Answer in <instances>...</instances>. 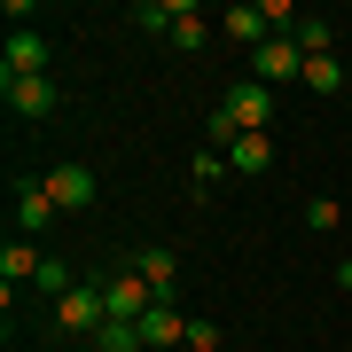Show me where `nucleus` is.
<instances>
[{
	"instance_id": "nucleus-1",
	"label": "nucleus",
	"mask_w": 352,
	"mask_h": 352,
	"mask_svg": "<svg viewBox=\"0 0 352 352\" xmlns=\"http://www.w3.org/2000/svg\"><path fill=\"white\" fill-rule=\"evenodd\" d=\"M251 71H258V87H289V78H305V55H298V39H258Z\"/></svg>"
},
{
	"instance_id": "nucleus-2",
	"label": "nucleus",
	"mask_w": 352,
	"mask_h": 352,
	"mask_svg": "<svg viewBox=\"0 0 352 352\" xmlns=\"http://www.w3.org/2000/svg\"><path fill=\"white\" fill-rule=\"evenodd\" d=\"M39 180H47L55 212H87V204H94V173H87V164H47Z\"/></svg>"
},
{
	"instance_id": "nucleus-3",
	"label": "nucleus",
	"mask_w": 352,
	"mask_h": 352,
	"mask_svg": "<svg viewBox=\"0 0 352 352\" xmlns=\"http://www.w3.org/2000/svg\"><path fill=\"white\" fill-rule=\"evenodd\" d=\"M219 110L235 118L243 133H266V126H274V87H258V78H251V87H235V94L219 102Z\"/></svg>"
},
{
	"instance_id": "nucleus-4",
	"label": "nucleus",
	"mask_w": 352,
	"mask_h": 352,
	"mask_svg": "<svg viewBox=\"0 0 352 352\" xmlns=\"http://www.w3.org/2000/svg\"><path fill=\"white\" fill-rule=\"evenodd\" d=\"M55 321H63V329H78V337H94V329L110 321V305H102V289H94V282H78L71 298H55Z\"/></svg>"
},
{
	"instance_id": "nucleus-5",
	"label": "nucleus",
	"mask_w": 352,
	"mask_h": 352,
	"mask_svg": "<svg viewBox=\"0 0 352 352\" xmlns=\"http://www.w3.org/2000/svg\"><path fill=\"white\" fill-rule=\"evenodd\" d=\"M0 78H47V39L39 32H16L0 47Z\"/></svg>"
},
{
	"instance_id": "nucleus-6",
	"label": "nucleus",
	"mask_w": 352,
	"mask_h": 352,
	"mask_svg": "<svg viewBox=\"0 0 352 352\" xmlns=\"http://www.w3.org/2000/svg\"><path fill=\"white\" fill-rule=\"evenodd\" d=\"M102 305H110V321H141L157 305V289L141 282V274H118V282H102Z\"/></svg>"
},
{
	"instance_id": "nucleus-7",
	"label": "nucleus",
	"mask_w": 352,
	"mask_h": 352,
	"mask_svg": "<svg viewBox=\"0 0 352 352\" xmlns=\"http://www.w3.org/2000/svg\"><path fill=\"white\" fill-rule=\"evenodd\" d=\"M39 258H47V251H32V235H16L8 251H0V274H8L0 298H16V282H39Z\"/></svg>"
},
{
	"instance_id": "nucleus-8",
	"label": "nucleus",
	"mask_w": 352,
	"mask_h": 352,
	"mask_svg": "<svg viewBox=\"0 0 352 352\" xmlns=\"http://www.w3.org/2000/svg\"><path fill=\"white\" fill-rule=\"evenodd\" d=\"M0 94H8L16 118H47V110H55V87H47V78H8Z\"/></svg>"
},
{
	"instance_id": "nucleus-9",
	"label": "nucleus",
	"mask_w": 352,
	"mask_h": 352,
	"mask_svg": "<svg viewBox=\"0 0 352 352\" xmlns=\"http://www.w3.org/2000/svg\"><path fill=\"white\" fill-rule=\"evenodd\" d=\"M47 219H55V196H47V180H24V188H16V227H24V235H39Z\"/></svg>"
},
{
	"instance_id": "nucleus-10",
	"label": "nucleus",
	"mask_w": 352,
	"mask_h": 352,
	"mask_svg": "<svg viewBox=\"0 0 352 352\" xmlns=\"http://www.w3.org/2000/svg\"><path fill=\"white\" fill-rule=\"evenodd\" d=\"M141 344H188V321H180V314H173V305H164V298H157V305H149V314H141Z\"/></svg>"
},
{
	"instance_id": "nucleus-11",
	"label": "nucleus",
	"mask_w": 352,
	"mask_h": 352,
	"mask_svg": "<svg viewBox=\"0 0 352 352\" xmlns=\"http://www.w3.org/2000/svg\"><path fill=\"white\" fill-rule=\"evenodd\" d=\"M219 32H227V39H243V47H258V39H274V32H266V16L251 8V0H235V8H227V16H219Z\"/></svg>"
},
{
	"instance_id": "nucleus-12",
	"label": "nucleus",
	"mask_w": 352,
	"mask_h": 352,
	"mask_svg": "<svg viewBox=\"0 0 352 352\" xmlns=\"http://www.w3.org/2000/svg\"><path fill=\"white\" fill-rule=\"evenodd\" d=\"M266 164H274V141L266 133H243L235 149H227V173H266Z\"/></svg>"
},
{
	"instance_id": "nucleus-13",
	"label": "nucleus",
	"mask_w": 352,
	"mask_h": 352,
	"mask_svg": "<svg viewBox=\"0 0 352 352\" xmlns=\"http://www.w3.org/2000/svg\"><path fill=\"white\" fill-rule=\"evenodd\" d=\"M133 274L149 282V289H173V282H180V258L164 251V243H149V251H141V266H133Z\"/></svg>"
},
{
	"instance_id": "nucleus-14",
	"label": "nucleus",
	"mask_w": 352,
	"mask_h": 352,
	"mask_svg": "<svg viewBox=\"0 0 352 352\" xmlns=\"http://www.w3.org/2000/svg\"><path fill=\"white\" fill-rule=\"evenodd\" d=\"M173 47H204V39H212V24H204V8H188V0H180V16H173Z\"/></svg>"
},
{
	"instance_id": "nucleus-15",
	"label": "nucleus",
	"mask_w": 352,
	"mask_h": 352,
	"mask_svg": "<svg viewBox=\"0 0 352 352\" xmlns=\"http://www.w3.org/2000/svg\"><path fill=\"white\" fill-rule=\"evenodd\" d=\"M94 352H141V321H102L94 329Z\"/></svg>"
},
{
	"instance_id": "nucleus-16",
	"label": "nucleus",
	"mask_w": 352,
	"mask_h": 352,
	"mask_svg": "<svg viewBox=\"0 0 352 352\" xmlns=\"http://www.w3.org/2000/svg\"><path fill=\"white\" fill-rule=\"evenodd\" d=\"M305 87H314V94H337V87H344V63H337V55H321V63H305Z\"/></svg>"
},
{
	"instance_id": "nucleus-17",
	"label": "nucleus",
	"mask_w": 352,
	"mask_h": 352,
	"mask_svg": "<svg viewBox=\"0 0 352 352\" xmlns=\"http://www.w3.org/2000/svg\"><path fill=\"white\" fill-rule=\"evenodd\" d=\"M305 227H314V235H329V227H344V212L321 196V204H305Z\"/></svg>"
},
{
	"instance_id": "nucleus-18",
	"label": "nucleus",
	"mask_w": 352,
	"mask_h": 352,
	"mask_svg": "<svg viewBox=\"0 0 352 352\" xmlns=\"http://www.w3.org/2000/svg\"><path fill=\"white\" fill-rule=\"evenodd\" d=\"M219 180H227V157L204 149V157H196V188H219Z\"/></svg>"
},
{
	"instance_id": "nucleus-19",
	"label": "nucleus",
	"mask_w": 352,
	"mask_h": 352,
	"mask_svg": "<svg viewBox=\"0 0 352 352\" xmlns=\"http://www.w3.org/2000/svg\"><path fill=\"white\" fill-rule=\"evenodd\" d=\"M188 352H219V329L212 321H188Z\"/></svg>"
},
{
	"instance_id": "nucleus-20",
	"label": "nucleus",
	"mask_w": 352,
	"mask_h": 352,
	"mask_svg": "<svg viewBox=\"0 0 352 352\" xmlns=\"http://www.w3.org/2000/svg\"><path fill=\"white\" fill-rule=\"evenodd\" d=\"M337 289H352V258H344V266H337Z\"/></svg>"
}]
</instances>
